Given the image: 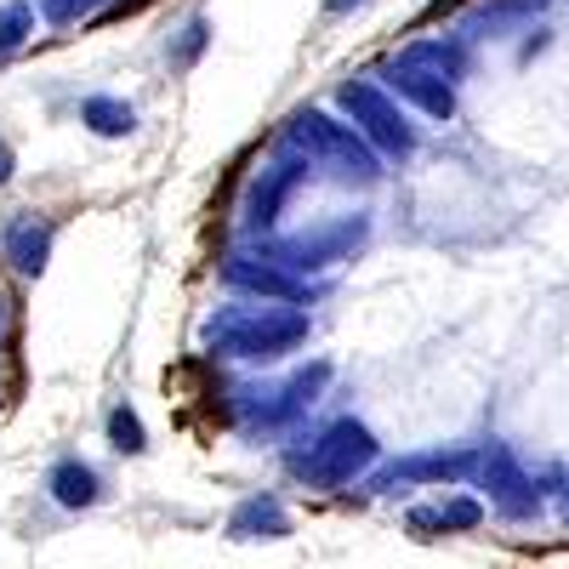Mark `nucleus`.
Instances as JSON below:
<instances>
[{"instance_id":"13","label":"nucleus","mask_w":569,"mask_h":569,"mask_svg":"<svg viewBox=\"0 0 569 569\" xmlns=\"http://www.w3.org/2000/svg\"><path fill=\"white\" fill-rule=\"evenodd\" d=\"M46 496H52L58 507H69V512H86V507L103 501V472L86 456H58L52 467H46Z\"/></svg>"},{"instance_id":"8","label":"nucleus","mask_w":569,"mask_h":569,"mask_svg":"<svg viewBox=\"0 0 569 569\" xmlns=\"http://www.w3.org/2000/svg\"><path fill=\"white\" fill-rule=\"evenodd\" d=\"M217 279L228 284L233 297H257V302H297V308H308V302L319 297V284H313V279L291 273L284 262H273L257 240L228 246L222 262H217Z\"/></svg>"},{"instance_id":"10","label":"nucleus","mask_w":569,"mask_h":569,"mask_svg":"<svg viewBox=\"0 0 569 569\" xmlns=\"http://www.w3.org/2000/svg\"><path fill=\"white\" fill-rule=\"evenodd\" d=\"M472 485L490 496V512H501L507 525H536L541 518L536 472H525V461H518L512 445H501V439L479 445V472H472Z\"/></svg>"},{"instance_id":"18","label":"nucleus","mask_w":569,"mask_h":569,"mask_svg":"<svg viewBox=\"0 0 569 569\" xmlns=\"http://www.w3.org/2000/svg\"><path fill=\"white\" fill-rule=\"evenodd\" d=\"M103 433H109V445H114L120 456H142V450H149V427H142V416H137L126 399H120V405H109Z\"/></svg>"},{"instance_id":"19","label":"nucleus","mask_w":569,"mask_h":569,"mask_svg":"<svg viewBox=\"0 0 569 569\" xmlns=\"http://www.w3.org/2000/svg\"><path fill=\"white\" fill-rule=\"evenodd\" d=\"M34 7H40V23H52V29H74V23H86V18L109 12L114 0H34Z\"/></svg>"},{"instance_id":"3","label":"nucleus","mask_w":569,"mask_h":569,"mask_svg":"<svg viewBox=\"0 0 569 569\" xmlns=\"http://www.w3.org/2000/svg\"><path fill=\"white\" fill-rule=\"evenodd\" d=\"M279 461L308 490H348V485L365 479L376 461H382V445H376V433L359 416H337V421H325L319 433L291 439Z\"/></svg>"},{"instance_id":"23","label":"nucleus","mask_w":569,"mask_h":569,"mask_svg":"<svg viewBox=\"0 0 569 569\" xmlns=\"http://www.w3.org/2000/svg\"><path fill=\"white\" fill-rule=\"evenodd\" d=\"M536 485H558L552 496H558V512H563V530H569V467H547Z\"/></svg>"},{"instance_id":"16","label":"nucleus","mask_w":569,"mask_h":569,"mask_svg":"<svg viewBox=\"0 0 569 569\" xmlns=\"http://www.w3.org/2000/svg\"><path fill=\"white\" fill-rule=\"evenodd\" d=\"M80 126L91 131V137H131L137 131V109L126 103V98H114V91H91V98L80 103Z\"/></svg>"},{"instance_id":"21","label":"nucleus","mask_w":569,"mask_h":569,"mask_svg":"<svg viewBox=\"0 0 569 569\" xmlns=\"http://www.w3.org/2000/svg\"><path fill=\"white\" fill-rule=\"evenodd\" d=\"M439 512H445V530H479L485 525L479 496H450V501H439Z\"/></svg>"},{"instance_id":"7","label":"nucleus","mask_w":569,"mask_h":569,"mask_svg":"<svg viewBox=\"0 0 569 569\" xmlns=\"http://www.w3.org/2000/svg\"><path fill=\"white\" fill-rule=\"evenodd\" d=\"M365 240H370V217H365V211H353V217L313 222V228H302V233H262L257 246H262L273 262H284L291 273L313 279V273H325V268L348 262Z\"/></svg>"},{"instance_id":"14","label":"nucleus","mask_w":569,"mask_h":569,"mask_svg":"<svg viewBox=\"0 0 569 569\" xmlns=\"http://www.w3.org/2000/svg\"><path fill=\"white\" fill-rule=\"evenodd\" d=\"M291 536V507H284L273 490L246 496L228 512V541H284Z\"/></svg>"},{"instance_id":"15","label":"nucleus","mask_w":569,"mask_h":569,"mask_svg":"<svg viewBox=\"0 0 569 569\" xmlns=\"http://www.w3.org/2000/svg\"><path fill=\"white\" fill-rule=\"evenodd\" d=\"M399 63H410V69H427V74H445L450 86L456 80H467V40L461 34H427V40H410L405 52H399Z\"/></svg>"},{"instance_id":"17","label":"nucleus","mask_w":569,"mask_h":569,"mask_svg":"<svg viewBox=\"0 0 569 569\" xmlns=\"http://www.w3.org/2000/svg\"><path fill=\"white\" fill-rule=\"evenodd\" d=\"M34 23H40L34 0H0V58L23 52V46L34 40Z\"/></svg>"},{"instance_id":"12","label":"nucleus","mask_w":569,"mask_h":569,"mask_svg":"<svg viewBox=\"0 0 569 569\" xmlns=\"http://www.w3.org/2000/svg\"><path fill=\"white\" fill-rule=\"evenodd\" d=\"M382 86L393 91L399 103H410V109H421L427 120H450L456 114V86L445 80V74H427V69H410V63H388L382 69Z\"/></svg>"},{"instance_id":"5","label":"nucleus","mask_w":569,"mask_h":569,"mask_svg":"<svg viewBox=\"0 0 569 569\" xmlns=\"http://www.w3.org/2000/svg\"><path fill=\"white\" fill-rule=\"evenodd\" d=\"M337 109H342V120H348L388 166H405V160L416 154L421 137H416L410 114L399 109V98H393L388 86H376V80H342V86H337Z\"/></svg>"},{"instance_id":"2","label":"nucleus","mask_w":569,"mask_h":569,"mask_svg":"<svg viewBox=\"0 0 569 569\" xmlns=\"http://www.w3.org/2000/svg\"><path fill=\"white\" fill-rule=\"evenodd\" d=\"M273 142H284V149H297L313 171H325L330 182H342V188H376L388 177V160L370 149V142L348 126V120H337L330 109H297L291 120L279 126V137Z\"/></svg>"},{"instance_id":"25","label":"nucleus","mask_w":569,"mask_h":569,"mask_svg":"<svg viewBox=\"0 0 569 569\" xmlns=\"http://www.w3.org/2000/svg\"><path fill=\"white\" fill-rule=\"evenodd\" d=\"M365 0H325V18H348V12H359Z\"/></svg>"},{"instance_id":"24","label":"nucleus","mask_w":569,"mask_h":569,"mask_svg":"<svg viewBox=\"0 0 569 569\" xmlns=\"http://www.w3.org/2000/svg\"><path fill=\"white\" fill-rule=\"evenodd\" d=\"M12 171H18V154H12V142H7V137H0V188H7V182H12Z\"/></svg>"},{"instance_id":"9","label":"nucleus","mask_w":569,"mask_h":569,"mask_svg":"<svg viewBox=\"0 0 569 569\" xmlns=\"http://www.w3.org/2000/svg\"><path fill=\"white\" fill-rule=\"evenodd\" d=\"M472 472H479V445H433V450H416L399 461H376L365 472V490L370 496H393L399 485L445 490V485H472Z\"/></svg>"},{"instance_id":"11","label":"nucleus","mask_w":569,"mask_h":569,"mask_svg":"<svg viewBox=\"0 0 569 569\" xmlns=\"http://www.w3.org/2000/svg\"><path fill=\"white\" fill-rule=\"evenodd\" d=\"M52 246H58V222L46 211H12L0 222V257H7V268L23 273V279H40L52 268Z\"/></svg>"},{"instance_id":"22","label":"nucleus","mask_w":569,"mask_h":569,"mask_svg":"<svg viewBox=\"0 0 569 569\" xmlns=\"http://www.w3.org/2000/svg\"><path fill=\"white\" fill-rule=\"evenodd\" d=\"M405 525H410L416 536H445V512H439V501H433V507H410Z\"/></svg>"},{"instance_id":"20","label":"nucleus","mask_w":569,"mask_h":569,"mask_svg":"<svg viewBox=\"0 0 569 569\" xmlns=\"http://www.w3.org/2000/svg\"><path fill=\"white\" fill-rule=\"evenodd\" d=\"M206 40H211V23H206V18H188V23L177 29V40L166 46V63H171V69H194L200 52H206Z\"/></svg>"},{"instance_id":"4","label":"nucleus","mask_w":569,"mask_h":569,"mask_svg":"<svg viewBox=\"0 0 569 569\" xmlns=\"http://www.w3.org/2000/svg\"><path fill=\"white\" fill-rule=\"evenodd\" d=\"M330 359H308L297 370H284L279 382H246L233 388L228 410H233V427L246 439H273V433H291V427L319 405V393L330 388Z\"/></svg>"},{"instance_id":"1","label":"nucleus","mask_w":569,"mask_h":569,"mask_svg":"<svg viewBox=\"0 0 569 569\" xmlns=\"http://www.w3.org/2000/svg\"><path fill=\"white\" fill-rule=\"evenodd\" d=\"M308 342V308L233 297L200 319V348L228 365H279Z\"/></svg>"},{"instance_id":"6","label":"nucleus","mask_w":569,"mask_h":569,"mask_svg":"<svg viewBox=\"0 0 569 569\" xmlns=\"http://www.w3.org/2000/svg\"><path fill=\"white\" fill-rule=\"evenodd\" d=\"M308 177H313V166H308L297 149H284V142H273L268 166H257V171L246 177V188H240V206H233V222H240L246 240H262V233H273V228H279L284 206L297 200V188H308Z\"/></svg>"}]
</instances>
